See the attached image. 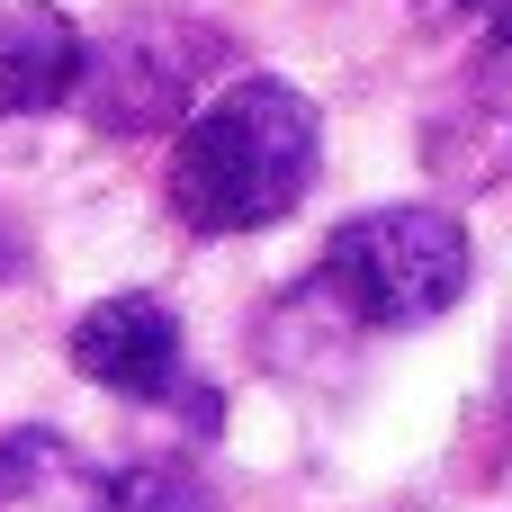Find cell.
Wrapping results in <instances>:
<instances>
[{
    "instance_id": "6da1fadb",
    "label": "cell",
    "mask_w": 512,
    "mask_h": 512,
    "mask_svg": "<svg viewBox=\"0 0 512 512\" xmlns=\"http://www.w3.org/2000/svg\"><path fill=\"white\" fill-rule=\"evenodd\" d=\"M315 162H324L315 99L297 81L252 72V81H234L180 117L162 189H171V216L189 234H261L315 189Z\"/></svg>"
},
{
    "instance_id": "7a4b0ae2",
    "label": "cell",
    "mask_w": 512,
    "mask_h": 512,
    "mask_svg": "<svg viewBox=\"0 0 512 512\" xmlns=\"http://www.w3.org/2000/svg\"><path fill=\"white\" fill-rule=\"evenodd\" d=\"M315 288L369 333L441 324L468 297V225H459V207H369V216L333 225Z\"/></svg>"
},
{
    "instance_id": "3957f363",
    "label": "cell",
    "mask_w": 512,
    "mask_h": 512,
    "mask_svg": "<svg viewBox=\"0 0 512 512\" xmlns=\"http://www.w3.org/2000/svg\"><path fill=\"white\" fill-rule=\"evenodd\" d=\"M216 63H225V27L180 18V9H135L108 36H81L72 108L99 135H171Z\"/></svg>"
},
{
    "instance_id": "277c9868",
    "label": "cell",
    "mask_w": 512,
    "mask_h": 512,
    "mask_svg": "<svg viewBox=\"0 0 512 512\" xmlns=\"http://www.w3.org/2000/svg\"><path fill=\"white\" fill-rule=\"evenodd\" d=\"M72 369L126 405H171L189 387V351H180V315L162 297H99L72 324Z\"/></svg>"
},
{
    "instance_id": "5b68a950",
    "label": "cell",
    "mask_w": 512,
    "mask_h": 512,
    "mask_svg": "<svg viewBox=\"0 0 512 512\" xmlns=\"http://www.w3.org/2000/svg\"><path fill=\"white\" fill-rule=\"evenodd\" d=\"M423 171L459 198L512 180V45H486L459 72V90L423 117Z\"/></svg>"
},
{
    "instance_id": "8992f818",
    "label": "cell",
    "mask_w": 512,
    "mask_h": 512,
    "mask_svg": "<svg viewBox=\"0 0 512 512\" xmlns=\"http://www.w3.org/2000/svg\"><path fill=\"white\" fill-rule=\"evenodd\" d=\"M72 81H81V27L45 0H9L0 9V117L72 108Z\"/></svg>"
},
{
    "instance_id": "52a82bcc",
    "label": "cell",
    "mask_w": 512,
    "mask_h": 512,
    "mask_svg": "<svg viewBox=\"0 0 512 512\" xmlns=\"http://www.w3.org/2000/svg\"><path fill=\"white\" fill-rule=\"evenodd\" d=\"M0 512H108V468L63 432H0Z\"/></svg>"
},
{
    "instance_id": "ba28073f",
    "label": "cell",
    "mask_w": 512,
    "mask_h": 512,
    "mask_svg": "<svg viewBox=\"0 0 512 512\" xmlns=\"http://www.w3.org/2000/svg\"><path fill=\"white\" fill-rule=\"evenodd\" d=\"M108 512H225L189 468H171V459H144V468H126V477H108Z\"/></svg>"
},
{
    "instance_id": "9c48e42d",
    "label": "cell",
    "mask_w": 512,
    "mask_h": 512,
    "mask_svg": "<svg viewBox=\"0 0 512 512\" xmlns=\"http://www.w3.org/2000/svg\"><path fill=\"white\" fill-rule=\"evenodd\" d=\"M423 27H450V36H477V45H512V0H414Z\"/></svg>"
},
{
    "instance_id": "30bf717a",
    "label": "cell",
    "mask_w": 512,
    "mask_h": 512,
    "mask_svg": "<svg viewBox=\"0 0 512 512\" xmlns=\"http://www.w3.org/2000/svg\"><path fill=\"white\" fill-rule=\"evenodd\" d=\"M9 270H18V234L0 225V279H9Z\"/></svg>"
},
{
    "instance_id": "8fae6325",
    "label": "cell",
    "mask_w": 512,
    "mask_h": 512,
    "mask_svg": "<svg viewBox=\"0 0 512 512\" xmlns=\"http://www.w3.org/2000/svg\"><path fill=\"white\" fill-rule=\"evenodd\" d=\"M504 405H512V333H504Z\"/></svg>"
}]
</instances>
